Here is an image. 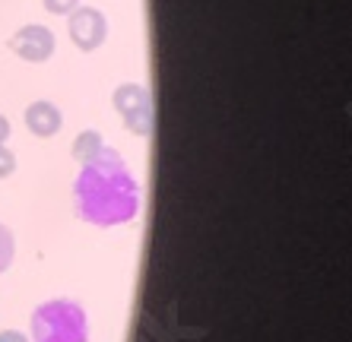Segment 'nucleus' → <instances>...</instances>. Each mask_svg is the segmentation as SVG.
Here are the masks:
<instances>
[{
  "label": "nucleus",
  "mask_w": 352,
  "mask_h": 342,
  "mask_svg": "<svg viewBox=\"0 0 352 342\" xmlns=\"http://www.w3.org/2000/svg\"><path fill=\"white\" fill-rule=\"evenodd\" d=\"M60 111L51 102H32L25 108V127L35 133V137H54L60 130Z\"/></svg>",
  "instance_id": "39448f33"
},
{
  "label": "nucleus",
  "mask_w": 352,
  "mask_h": 342,
  "mask_svg": "<svg viewBox=\"0 0 352 342\" xmlns=\"http://www.w3.org/2000/svg\"><path fill=\"white\" fill-rule=\"evenodd\" d=\"M32 336L38 342H80L86 336V323L70 301H51L35 310Z\"/></svg>",
  "instance_id": "f03ea898"
},
{
  "label": "nucleus",
  "mask_w": 352,
  "mask_h": 342,
  "mask_svg": "<svg viewBox=\"0 0 352 342\" xmlns=\"http://www.w3.org/2000/svg\"><path fill=\"white\" fill-rule=\"evenodd\" d=\"M13 171H16V155L7 146H0V178H10Z\"/></svg>",
  "instance_id": "9d476101"
},
{
  "label": "nucleus",
  "mask_w": 352,
  "mask_h": 342,
  "mask_svg": "<svg viewBox=\"0 0 352 342\" xmlns=\"http://www.w3.org/2000/svg\"><path fill=\"white\" fill-rule=\"evenodd\" d=\"M115 105H118V111L127 117V124H133V114H140V124H143V130H146L149 108H146V92L140 89V86H121V89L115 92Z\"/></svg>",
  "instance_id": "423d86ee"
},
{
  "label": "nucleus",
  "mask_w": 352,
  "mask_h": 342,
  "mask_svg": "<svg viewBox=\"0 0 352 342\" xmlns=\"http://www.w3.org/2000/svg\"><path fill=\"white\" fill-rule=\"evenodd\" d=\"M7 137H10V121L3 117V114H0V146L7 143Z\"/></svg>",
  "instance_id": "9b49d317"
},
{
  "label": "nucleus",
  "mask_w": 352,
  "mask_h": 342,
  "mask_svg": "<svg viewBox=\"0 0 352 342\" xmlns=\"http://www.w3.org/2000/svg\"><path fill=\"white\" fill-rule=\"evenodd\" d=\"M13 263V235H10V228L0 225V273Z\"/></svg>",
  "instance_id": "6e6552de"
},
{
  "label": "nucleus",
  "mask_w": 352,
  "mask_h": 342,
  "mask_svg": "<svg viewBox=\"0 0 352 342\" xmlns=\"http://www.w3.org/2000/svg\"><path fill=\"white\" fill-rule=\"evenodd\" d=\"M10 51H16L23 60L45 64V60L54 54V35H51V29H45V25L29 23V25H23L19 32H13Z\"/></svg>",
  "instance_id": "20e7f679"
},
{
  "label": "nucleus",
  "mask_w": 352,
  "mask_h": 342,
  "mask_svg": "<svg viewBox=\"0 0 352 342\" xmlns=\"http://www.w3.org/2000/svg\"><path fill=\"white\" fill-rule=\"evenodd\" d=\"M76 209L82 219L96 222V225H111V222L133 216L137 187L111 149L108 152L102 149L96 159L86 162L80 181H76Z\"/></svg>",
  "instance_id": "f257e3e1"
},
{
  "label": "nucleus",
  "mask_w": 352,
  "mask_h": 342,
  "mask_svg": "<svg viewBox=\"0 0 352 342\" xmlns=\"http://www.w3.org/2000/svg\"><path fill=\"white\" fill-rule=\"evenodd\" d=\"M0 342H25V339L19 333H13V330H10V333H0Z\"/></svg>",
  "instance_id": "f8f14e48"
},
{
  "label": "nucleus",
  "mask_w": 352,
  "mask_h": 342,
  "mask_svg": "<svg viewBox=\"0 0 352 342\" xmlns=\"http://www.w3.org/2000/svg\"><path fill=\"white\" fill-rule=\"evenodd\" d=\"M98 152H102V139H98V133H82V137L76 139L74 155L80 159V162H89V159H96Z\"/></svg>",
  "instance_id": "0eeeda50"
},
{
  "label": "nucleus",
  "mask_w": 352,
  "mask_h": 342,
  "mask_svg": "<svg viewBox=\"0 0 352 342\" xmlns=\"http://www.w3.org/2000/svg\"><path fill=\"white\" fill-rule=\"evenodd\" d=\"M67 29H70V41H74L80 51H96L108 35V23L96 7H76L74 13H70Z\"/></svg>",
  "instance_id": "7ed1b4c3"
},
{
  "label": "nucleus",
  "mask_w": 352,
  "mask_h": 342,
  "mask_svg": "<svg viewBox=\"0 0 352 342\" xmlns=\"http://www.w3.org/2000/svg\"><path fill=\"white\" fill-rule=\"evenodd\" d=\"M76 7H80V0H45V10L54 16H70Z\"/></svg>",
  "instance_id": "1a4fd4ad"
}]
</instances>
